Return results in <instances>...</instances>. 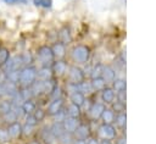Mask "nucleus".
Returning <instances> with one entry per match:
<instances>
[{
    "label": "nucleus",
    "mask_w": 156,
    "mask_h": 144,
    "mask_svg": "<svg viewBox=\"0 0 156 144\" xmlns=\"http://www.w3.org/2000/svg\"><path fill=\"white\" fill-rule=\"evenodd\" d=\"M2 87H4V94H5V98H9L11 99L13 95L17 94L18 92V85L15 84V83H11V82H4L2 83Z\"/></svg>",
    "instance_id": "21"
},
{
    "label": "nucleus",
    "mask_w": 156,
    "mask_h": 144,
    "mask_svg": "<svg viewBox=\"0 0 156 144\" xmlns=\"http://www.w3.org/2000/svg\"><path fill=\"white\" fill-rule=\"evenodd\" d=\"M18 77H20V70H15V71H10L6 73V81L17 84L18 83Z\"/></svg>",
    "instance_id": "38"
},
{
    "label": "nucleus",
    "mask_w": 156,
    "mask_h": 144,
    "mask_svg": "<svg viewBox=\"0 0 156 144\" xmlns=\"http://www.w3.org/2000/svg\"><path fill=\"white\" fill-rule=\"evenodd\" d=\"M79 118H74V117H68L66 116V118L62 121V126L65 128V132L66 133H69V134H73V132L76 131V128L78 127L79 124Z\"/></svg>",
    "instance_id": "18"
},
{
    "label": "nucleus",
    "mask_w": 156,
    "mask_h": 144,
    "mask_svg": "<svg viewBox=\"0 0 156 144\" xmlns=\"http://www.w3.org/2000/svg\"><path fill=\"white\" fill-rule=\"evenodd\" d=\"M37 81V66H24L20 70V77H18V88H29L34 82Z\"/></svg>",
    "instance_id": "3"
},
{
    "label": "nucleus",
    "mask_w": 156,
    "mask_h": 144,
    "mask_svg": "<svg viewBox=\"0 0 156 144\" xmlns=\"http://www.w3.org/2000/svg\"><path fill=\"white\" fill-rule=\"evenodd\" d=\"M7 6H20V5H27L29 0H1Z\"/></svg>",
    "instance_id": "44"
},
{
    "label": "nucleus",
    "mask_w": 156,
    "mask_h": 144,
    "mask_svg": "<svg viewBox=\"0 0 156 144\" xmlns=\"http://www.w3.org/2000/svg\"><path fill=\"white\" fill-rule=\"evenodd\" d=\"M0 68H1V67H0Z\"/></svg>",
    "instance_id": "55"
},
{
    "label": "nucleus",
    "mask_w": 156,
    "mask_h": 144,
    "mask_svg": "<svg viewBox=\"0 0 156 144\" xmlns=\"http://www.w3.org/2000/svg\"><path fill=\"white\" fill-rule=\"evenodd\" d=\"M10 138H9V134H7V131L4 126H0V144H7L10 143Z\"/></svg>",
    "instance_id": "43"
},
{
    "label": "nucleus",
    "mask_w": 156,
    "mask_h": 144,
    "mask_svg": "<svg viewBox=\"0 0 156 144\" xmlns=\"http://www.w3.org/2000/svg\"><path fill=\"white\" fill-rule=\"evenodd\" d=\"M72 144H85V140H82V139H74Z\"/></svg>",
    "instance_id": "52"
},
{
    "label": "nucleus",
    "mask_w": 156,
    "mask_h": 144,
    "mask_svg": "<svg viewBox=\"0 0 156 144\" xmlns=\"http://www.w3.org/2000/svg\"><path fill=\"white\" fill-rule=\"evenodd\" d=\"M99 144H113L112 140H107V139H100Z\"/></svg>",
    "instance_id": "51"
},
{
    "label": "nucleus",
    "mask_w": 156,
    "mask_h": 144,
    "mask_svg": "<svg viewBox=\"0 0 156 144\" xmlns=\"http://www.w3.org/2000/svg\"><path fill=\"white\" fill-rule=\"evenodd\" d=\"M12 109V101L9 98H2L0 99V116H2L4 113L9 112Z\"/></svg>",
    "instance_id": "32"
},
{
    "label": "nucleus",
    "mask_w": 156,
    "mask_h": 144,
    "mask_svg": "<svg viewBox=\"0 0 156 144\" xmlns=\"http://www.w3.org/2000/svg\"><path fill=\"white\" fill-rule=\"evenodd\" d=\"M49 128H50L52 135H54L56 139H58L62 134L66 133V132H65V128H63V126H62V122H51V123L49 124Z\"/></svg>",
    "instance_id": "24"
},
{
    "label": "nucleus",
    "mask_w": 156,
    "mask_h": 144,
    "mask_svg": "<svg viewBox=\"0 0 156 144\" xmlns=\"http://www.w3.org/2000/svg\"><path fill=\"white\" fill-rule=\"evenodd\" d=\"M34 59L39 66H51L52 62L55 61V57H54L50 44H41L37 46L34 51Z\"/></svg>",
    "instance_id": "2"
},
{
    "label": "nucleus",
    "mask_w": 156,
    "mask_h": 144,
    "mask_svg": "<svg viewBox=\"0 0 156 144\" xmlns=\"http://www.w3.org/2000/svg\"><path fill=\"white\" fill-rule=\"evenodd\" d=\"M72 135H73L74 139H82V140L88 139L91 135V127H90V124L85 123V122H79L78 127L76 128V131L73 132Z\"/></svg>",
    "instance_id": "11"
},
{
    "label": "nucleus",
    "mask_w": 156,
    "mask_h": 144,
    "mask_svg": "<svg viewBox=\"0 0 156 144\" xmlns=\"http://www.w3.org/2000/svg\"><path fill=\"white\" fill-rule=\"evenodd\" d=\"M100 98H101V103H104L105 105H111L116 100V92L112 89V87L106 85L100 92Z\"/></svg>",
    "instance_id": "15"
},
{
    "label": "nucleus",
    "mask_w": 156,
    "mask_h": 144,
    "mask_svg": "<svg viewBox=\"0 0 156 144\" xmlns=\"http://www.w3.org/2000/svg\"><path fill=\"white\" fill-rule=\"evenodd\" d=\"M113 140L115 144H126V137H116Z\"/></svg>",
    "instance_id": "48"
},
{
    "label": "nucleus",
    "mask_w": 156,
    "mask_h": 144,
    "mask_svg": "<svg viewBox=\"0 0 156 144\" xmlns=\"http://www.w3.org/2000/svg\"><path fill=\"white\" fill-rule=\"evenodd\" d=\"M116 100L124 103L126 104V90H121V92H116Z\"/></svg>",
    "instance_id": "46"
},
{
    "label": "nucleus",
    "mask_w": 156,
    "mask_h": 144,
    "mask_svg": "<svg viewBox=\"0 0 156 144\" xmlns=\"http://www.w3.org/2000/svg\"><path fill=\"white\" fill-rule=\"evenodd\" d=\"M37 132L39 133V140L41 144H57V139L52 135L49 124H43L41 127H38Z\"/></svg>",
    "instance_id": "6"
},
{
    "label": "nucleus",
    "mask_w": 156,
    "mask_h": 144,
    "mask_svg": "<svg viewBox=\"0 0 156 144\" xmlns=\"http://www.w3.org/2000/svg\"><path fill=\"white\" fill-rule=\"evenodd\" d=\"M90 84H91L93 92H101V90L107 85V84H106V82H105L101 77L91 78V79H90Z\"/></svg>",
    "instance_id": "28"
},
{
    "label": "nucleus",
    "mask_w": 156,
    "mask_h": 144,
    "mask_svg": "<svg viewBox=\"0 0 156 144\" xmlns=\"http://www.w3.org/2000/svg\"><path fill=\"white\" fill-rule=\"evenodd\" d=\"M99 142H100V139L98 137H93V135H90L88 139H85V144H99Z\"/></svg>",
    "instance_id": "47"
},
{
    "label": "nucleus",
    "mask_w": 156,
    "mask_h": 144,
    "mask_svg": "<svg viewBox=\"0 0 156 144\" xmlns=\"http://www.w3.org/2000/svg\"><path fill=\"white\" fill-rule=\"evenodd\" d=\"M38 131V127L26 124L22 122V139H30Z\"/></svg>",
    "instance_id": "25"
},
{
    "label": "nucleus",
    "mask_w": 156,
    "mask_h": 144,
    "mask_svg": "<svg viewBox=\"0 0 156 144\" xmlns=\"http://www.w3.org/2000/svg\"><path fill=\"white\" fill-rule=\"evenodd\" d=\"M50 67H51L54 77L60 78V77H65V74L67 72V68H68V63L65 59L63 60H55Z\"/></svg>",
    "instance_id": "12"
},
{
    "label": "nucleus",
    "mask_w": 156,
    "mask_h": 144,
    "mask_svg": "<svg viewBox=\"0 0 156 144\" xmlns=\"http://www.w3.org/2000/svg\"><path fill=\"white\" fill-rule=\"evenodd\" d=\"M23 66L22 63V60H21V56H20V52H16L13 55H11V57L7 60V62L1 67V70L7 73L10 71H15V70H21Z\"/></svg>",
    "instance_id": "9"
},
{
    "label": "nucleus",
    "mask_w": 156,
    "mask_h": 144,
    "mask_svg": "<svg viewBox=\"0 0 156 144\" xmlns=\"http://www.w3.org/2000/svg\"><path fill=\"white\" fill-rule=\"evenodd\" d=\"M112 89L115 92H121V90H126V81L123 78H116L112 83Z\"/></svg>",
    "instance_id": "36"
},
{
    "label": "nucleus",
    "mask_w": 156,
    "mask_h": 144,
    "mask_svg": "<svg viewBox=\"0 0 156 144\" xmlns=\"http://www.w3.org/2000/svg\"><path fill=\"white\" fill-rule=\"evenodd\" d=\"M65 113L66 116L68 117H74V118H79L80 117V113H82V109L72 103H68L65 105Z\"/></svg>",
    "instance_id": "20"
},
{
    "label": "nucleus",
    "mask_w": 156,
    "mask_h": 144,
    "mask_svg": "<svg viewBox=\"0 0 156 144\" xmlns=\"http://www.w3.org/2000/svg\"><path fill=\"white\" fill-rule=\"evenodd\" d=\"M101 78L106 82V84H111L116 78H117V74H116V70L108 65H104V68H102V73H101Z\"/></svg>",
    "instance_id": "17"
},
{
    "label": "nucleus",
    "mask_w": 156,
    "mask_h": 144,
    "mask_svg": "<svg viewBox=\"0 0 156 144\" xmlns=\"http://www.w3.org/2000/svg\"><path fill=\"white\" fill-rule=\"evenodd\" d=\"M12 111L15 112V115H16L17 120L22 122V121H23V118H24V116H26V112L23 111L22 106H21V105H12Z\"/></svg>",
    "instance_id": "40"
},
{
    "label": "nucleus",
    "mask_w": 156,
    "mask_h": 144,
    "mask_svg": "<svg viewBox=\"0 0 156 144\" xmlns=\"http://www.w3.org/2000/svg\"><path fill=\"white\" fill-rule=\"evenodd\" d=\"M57 40L63 43L65 45H68V44L72 43L73 37H72L71 27L68 24H63L62 27L58 28V31H57Z\"/></svg>",
    "instance_id": "13"
},
{
    "label": "nucleus",
    "mask_w": 156,
    "mask_h": 144,
    "mask_svg": "<svg viewBox=\"0 0 156 144\" xmlns=\"http://www.w3.org/2000/svg\"><path fill=\"white\" fill-rule=\"evenodd\" d=\"M32 4L38 7V9H43V10H49L52 7L54 1L52 0H32Z\"/></svg>",
    "instance_id": "34"
},
{
    "label": "nucleus",
    "mask_w": 156,
    "mask_h": 144,
    "mask_svg": "<svg viewBox=\"0 0 156 144\" xmlns=\"http://www.w3.org/2000/svg\"><path fill=\"white\" fill-rule=\"evenodd\" d=\"M1 45H2V44H1V41H0V48H1Z\"/></svg>",
    "instance_id": "53"
},
{
    "label": "nucleus",
    "mask_w": 156,
    "mask_h": 144,
    "mask_svg": "<svg viewBox=\"0 0 156 144\" xmlns=\"http://www.w3.org/2000/svg\"><path fill=\"white\" fill-rule=\"evenodd\" d=\"M21 106H22L23 111L26 112V115H28V113H33L34 112V110L38 107V103H37L35 99H29V100H24L21 104Z\"/></svg>",
    "instance_id": "27"
},
{
    "label": "nucleus",
    "mask_w": 156,
    "mask_h": 144,
    "mask_svg": "<svg viewBox=\"0 0 156 144\" xmlns=\"http://www.w3.org/2000/svg\"><path fill=\"white\" fill-rule=\"evenodd\" d=\"M50 46H51V50H52V54H54L55 60H63V59L66 57V54H67V45H65L63 43L56 40V41L51 43Z\"/></svg>",
    "instance_id": "14"
},
{
    "label": "nucleus",
    "mask_w": 156,
    "mask_h": 144,
    "mask_svg": "<svg viewBox=\"0 0 156 144\" xmlns=\"http://www.w3.org/2000/svg\"><path fill=\"white\" fill-rule=\"evenodd\" d=\"M55 78L50 66H39L37 67V79L39 81H49Z\"/></svg>",
    "instance_id": "16"
},
{
    "label": "nucleus",
    "mask_w": 156,
    "mask_h": 144,
    "mask_svg": "<svg viewBox=\"0 0 156 144\" xmlns=\"http://www.w3.org/2000/svg\"><path fill=\"white\" fill-rule=\"evenodd\" d=\"M21 144H24V143H21Z\"/></svg>",
    "instance_id": "54"
},
{
    "label": "nucleus",
    "mask_w": 156,
    "mask_h": 144,
    "mask_svg": "<svg viewBox=\"0 0 156 144\" xmlns=\"http://www.w3.org/2000/svg\"><path fill=\"white\" fill-rule=\"evenodd\" d=\"M50 118H51V121H52V122H62V121L66 118V113H65V110H62V111L57 112L56 115L51 116Z\"/></svg>",
    "instance_id": "45"
},
{
    "label": "nucleus",
    "mask_w": 156,
    "mask_h": 144,
    "mask_svg": "<svg viewBox=\"0 0 156 144\" xmlns=\"http://www.w3.org/2000/svg\"><path fill=\"white\" fill-rule=\"evenodd\" d=\"M91 56V50L85 44H76L69 50V57L73 61V65L82 66L89 62Z\"/></svg>",
    "instance_id": "1"
},
{
    "label": "nucleus",
    "mask_w": 156,
    "mask_h": 144,
    "mask_svg": "<svg viewBox=\"0 0 156 144\" xmlns=\"http://www.w3.org/2000/svg\"><path fill=\"white\" fill-rule=\"evenodd\" d=\"M96 135L99 139H107V140H113L117 137V131L113 124H106L101 123L98 127Z\"/></svg>",
    "instance_id": "5"
},
{
    "label": "nucleus",
    "mask_w": 156,
    "mask_h": 144,
    "mask_svg": "<svg viewBox=\"0 0 156 144\" xmlns=\"http://www.w3.org/2000/svg\"><path fill=\"white\" fill-rule=\"evenodd\" d=\"M20 56H21V60H22L23 66H30V65H34V62H35L34 52H32L30 50L20 51Z\"/></svg>",
    "instance_id": "22"
},
{
    "label": "nucleus",
    "mask_w": 156,
    "mask_h": 144,
    "mask_svg": "<svg viewBox=\"0 0 156 144\" xmlns=\"http://www.w3.org/2000/svg\"><path fill=\"white\" fill-rule=\"evenodd\" d=\"M11 50H10V48H7L6 45H1V48H0V67H2L6 62H7V60L11 57Z\"/></svg>",
    "instance_id": "29"
},
{
    "label": "nucleus",
    "mask_w": 156,
    "mask_h": 144,
    "mask_svg": "<svg viewBox=\"0 0 156 144\" xmlns=\"http://www.w3.org/2000/svg\"><path fill=\"white\" fill-rule=\"evenodd\" d=\"M73 140H74V138H73L72 134L65 133V134H62V135L57 139V144H72Z\"/></svg>",
    "instance_id": "41"
},
{
    "label": "nucleus",
    "mask_w": 156,
    "mask_h": 144,
    "mask_svg": "<svg viewBox=\"0 0 156 144\" xmlns=\"http://www.w3.org/2000/svg\"><path fill=\"white\" fill-rule=\"evenodd\" d=\"M115 116H116L115 111H113L111 107H110V109H108V107H106V109L104 110V112H102L101 117H100L101 123H106V124H113Z\"/></svg>",
    "instance_id": "23"
},
{
    "label": "nucleus",
    "mask_w": 156,
    "mask_h": 144,
    "mask_svg": "<svg viewBox=\"0 0 156 144\" xmlns=\"http://www.w3.org/2000/svg\"><path fill=\"white\" fill-rule=\"evenodd\" d=\"M102 68H104V65H102V63H96V65H93V66H91V70H90V73H89L90 79H91V78H98V77H101Z\"/></svg>",
    "instance_id": "35"
},
{
    "label": "nucleus",
    "mask_w": 156,
    "mask_h": 144,
    "mask_svg": "<svg viewBox=\"0 0 156 144\" xmlns=\"http://www.w3.org/2000/svg\"><path fill=\"white\" fill-rule=\"evenodd\" d=\"M16 121H18V120H17L15 112L12 111V109L9 112H6L2 116H0V126H4V127L10 124V123H12V122H16Z\"/></svg>",
    "instance_id": "26"
},
{
    "label": "nucleus",
    "mask_w": 156,
    "mask_h": 144,
    "mask_svg": "<svg viewBox=\"0 0 156 144\" xmlns=\"http://www.w3.org/2000/svg\"><path fill=\"white\" fill-rule=\"evenodd\" d=\"M68 100H69V103L79 106L82 109L87 103V96L80 92H73V93L68 94Z\"/></svg>",
    "instance_id": "19"
},
{
    "label": "nucleus",
    "mask_w": 156,
    "mask_h": 144,
    "mask_svg": "<svg viewBox=\"0 0 156 144\" xmlns=\"http://www.w3.org/2000/svg\"><path fill=\"white\" fill-rule=\"evenodd\" d=\"M105 109H106V105L104 103H101V101H94V103H91L90 106L88 107V116H89V118L93 122L100 120V117H101V115H102V112H104Z\"/></svg>",
    "instance_id": "7"
},
{
    "label": "nucleus",
    "mask_w": 156,
    "mask_h": 144,
    "mask_svg": "<svg viewBox=\"0 0 156 144\" xmlns=\"http://www.w3.org/2000/svg\"><path fill=\"white\" fill-rule=\"evenodd\" d=\"M111 109L115 111V113L124 112V111H126V104H124V103H121V101H118V100H115V101L111 104Z\"/></svg>",
    "instance_id": "39"
},
{
    "label": "nucleus",
    "mask_w": 156,
    "mask_h": 144,
    "mask_svg": "<svg viewBox=\"0 0 156 144\" xmlns=\"http://www.w3.org/2000/svg\"><path fill=\"white\" fill-rule=\"evenodd\" d=\"M65 77H66V83L78 84V83H80L82 81L85 79V73H84V71L80 66L68 65V68H67V72H66Z\"/></svg>",
    "instance_id": "4"
},
{
    "label": "nucleus",
    "mask_w": 156,
    "mask_h": 144,
    "mask_svg": "<svg viewBox=\"0 0 156 144\" xmlns=\"http://www.w3.org/2000/svg\"><path fill=\"white\" fill-rule=\"evenodd\" d=\"M65 99L61 98V99H55V100H49V104L46 105L45 107V111H46V116L51 117L54 115H56L57 112L62 111L65 109Z\"/></svg>",
    "instance_id": "10"
},
{
    "label": "nucleus",
    "mask_w": 156,
    "mask_h": 144,
    "mask_svg": "<svg viewBox=\"0 0 156 144\" xmlns=\"http://www.w3.org/2000/svg\"><path fill=\"white\" fill-rule=\"evenodd\" d=\"M126 122H127L126 112H118V113H116L115 121H113V124H116V127H118V128H124V127H126Z\"/></svg>",
    "instance_id": "33"
},
{
    "label": "nucleus",
    "mask_w": 156,
    "mask_h": 144,
    "mask_svg": "<svg viewBox=\"0 0 156 144\" xmlns=\"http://www.w3.org/2000/svg\"><path fill=\"white\" fill-rule=\"evenodd\" d=\"M24 144H41V143H40L39 139H32V138H30V139H28L27 142H24Z\"/></svg>",
    "instance_id": "50"
},
{
    "label": "nucleus",
    "mask_w": 156,
    "mask_h": 144,
    "mask_svg": "<svg viewBox=\"0 0 156 144\" xmlns=\"http://www.w3.org/2000/svg\"><path fill=\"white\" fill-rule=\"evenodd\" d=\"M22 122H23V123H26V124H30V126L39 127V122L35 120V117L33 116V113H28V115H26Z\"/></svg>",
    "instance_id": "42"
},
{
    "label": "nucleus",
    "mask_w": 156,
    "mask_h": 144,
    "mask_svg": "<svg viewBox=\"0 0 156 144\" xmlns=\"http://www.w3.org/2000/svg\"><path fill=\"white\" fill-rule=\"evenodd\" d=\"M5 128L7 131L10 140H15V142L22 140V122L21 121L12 122V123L5 126Z\"/></svg>",
    "instance_id": "8"
},
{
    "label": "nucleus",
    "mask_w": 156,
    "mask_h": 144,
    "mask_svg": "<svg viewBox=\"0 0 156 144\" xmlns=\"http://www.w3.org/2000/svg\"><path fill=\"white\" fill-rule=\"evenodd\" d=\"M63 92H65V89L61 87V85H58V83L55 85V88L51 90V93L46 96L49 100H55V99H61V98H63Z\"/></svg>",
    "instance_id": "31"
},
{
    "label": "nucleus",
    "mask_w": 156,
    "mask_h": 144,
    "mask_svg": "<svg viewBox=\"0 0 156 144\" xmlns=\"http://www.w3.org/2000/svg\"><path fill=\"white\" fill-rule=\"evenodd\" d=\"M33 116L35 117V120L39 122V124L46 118V111H45V109H43V107H40V106H38L35 110H34V112H33Z\"/></svg>",
    "instance_id": "37"
},
{
    "label": "nucleus",
    "mask_w": 156,
    "mask_h": 144,
    "mask_svg": "<svg viewBox=\"0 0 156 144\" xmlns=\"http://www.w3.org/2000/svg\"><path fill=\"white\" fill-rule=\"evenodd\" d=\"M6 82V73L0 68V83H4Z\"/></svg>",
    "instance_id": "49"
},
{
    "label": "nucleus",
    "mask_w": 156,
    "mask_h": 144,
    "mask_svg": "<svg viewBox=\"0 0 156 144\" xmlns=\"http://www.w3.org/2000/svg\"><path fill=\"white\" fill-rule=\"evenodd\" d=\"M78 92L83 93L85 96L89 95V94H91V93H94L93 92V88H91V84H90V81L84 79L80 83H78Z\"/></svg>",
    "instance_id": "30"
}]
</instances>
